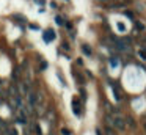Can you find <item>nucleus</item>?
<instances>
[{
    "label": "nucleus",
    "mask_w": 146,
    "mask_h": 135,
    "mask_svg": "<svg viewBox=\"0 0 146 135\" xmlns=\"http://www.w3.org/2000/svg\"><path fill=\"white\" fill-rule=\"evenodd\" d=\"M65 25H66V28H68V30H71V28H72V24H71V22H65Z\"/></svg>",
    "instance_id": "obj_22"
},
{
    "label": "nucleus",
    "mask_w": 146,
    "mask_h": 135,
    "mask_svg": "<svg viewBox=\"0 0 146 135\" xmlns=\"http://www.w3.org/2000/svg\"><path fill=\"white\" fill-rule=\"evenodd\" d=\"M77 65H80V66H82V65H83V60L79 58V60H77Z\"/></svg>",
    "instance_id": "obj_26"
},
{
    "label": "nucleus",
    "mask_w": 146,
    "mask_h": 135,
    "mask_svg": "<svg viewBox=\"0 0 146 135\" xmlns=\"http://www.w3.org/2000/svg\"><path fill=\"white\" fill-rule=\"evenodd\" d=\"M126 127H130V129L137 127V123H135V119L132 118V116H127L126 118Z\"/></svg>",
    "instance_id": "obj_6"
},
{
    "label": "nucleus",
    "mask_w": 146,
    "mask_h": 135,
    "mask_svg": "<svg viewBox=\"0 0 146 135\" xmlns=\"http://www.w3.org/2000/svg\"><path fill=\"white\" fill-rule=\"evenodd\" d=\"M104 132H105V135H116L115 129H113V127H110V126H105V129H104Z\"/></svg>",
    "instance_id": "obj_10"
},
{
    "label": "nucleus",
    "mask_w": 146,
    "mask_h": 135,
    "mask_svg": "<svg viewBox=\"0 0 146 135\" xmlns=\"http://www.w3.org/2000/svg\"><path fill=\"white\" fill-rule=\"evenodd\" d=\"M28 27H30V28H32V30H38V28H39V27H38V25H33V24H30Z\"/></svg>",
    "instance_id": "obj_23"
},
{
    "label": "nucleus",
    "mask_w": 146,
    "mask_h": 135,
    "mask_svg": "<svg viewBox=\"0 0 146 135\" xmlns=\"http://www.w3.org/2000/svg\"><path fill=\"white\" fill-rule=\"evenodd\" d=\"M46 68H47V63H46V61H42V63H41V71H44Z\"/></svg>",
    "instance_id": "obj_21"
},
{
    "label": "nucleus",
    "mask_w": 146,
    "mask_h": 135,
    "mask_svg": "<svg viewBox=\"0 0 146 135\" xmlns=\"http://www.w3.org/2000/svg\"><path fill=\"white\" fill-rule=\"evenodd\" d=\"M143 129H144V130H146V123H144V124H143Z\"/></svg>",
    "instance_id": "obj_28"
},
{
    "label": "nucleus",
    "mask_w": 146,
    "mask_h": 135,
    "mask_svg": "<svg viewBox=\"0 0 146 135\" xmlns=\"http://www.w3.org/2000/svg\"><path fill=\"white\" fill-rule=\"evenodd\" d=\"M55 22H57V25H65V21H63L61 16H55Z\"/></svg>",
    "instance_id": "obj_14"
},
{
    "label": "nucleus",
    "mask_w": 146,
    "mask_h": 135,
    "mask_svg": "<svg viewBox=\"0 0 146 135\" xmlns=\"http://www.w3.org/2000/svg\"><path fill=\"white\" fill-rule=\"evenodd\" d=\"M135 27H137L138 30H144V27H143V25H141V22H138V21L135 22Z\"/></svg>",
    "instance_id": "obj_19"
},
{
    "label": "nucleus",
    "mask_w": 146,
    "mask_h": 135,
    "mask_svg": "<svg viewBox=\"0 0 146 135\" xmlns=\"http://www.w3.org/2000/svg\"><path fill=\"white\" fill-rule=\"evenodd\" d=\"M116 46H118V50L129 52L132 49V42H130V39H127V38H121V39L116 41Z\"/></svg>",
    "instance_id": "obj_2"
},
{
    "label": "nucleus",
    "mask_w": 146,
    "mask_h": 135,
    "mask_svg": "<svg viewBox=\"0 0 146 135\" xmlns=\"http://www.w3.org/2000/svg\"><path fill=\"white\" fill-rule=\"evenodd\" d=\"M112 89H113V94H115V99L118 102L121 101V93H120V88H118V85H113L112 86Z\"/></svg>",
    "instance_id": "obj_8"
},
{
    "label": "nucleus",
    "mask_w": 146,
    "mask_h": 135,
    "mask_svg": "<svg viewBox=\"0 0 146 135\" xmlns=\"http://www.w3.org/2000/svg\"><path fill=\"white\" fill-rule=\"evenodd\" d=\"M27 99H28V104H30V107H35L36 105V102H38V94H36L35 91H28V94H27Z\"/></svg>",
    "instance_id": "obj_4"
},
{
    "label": "nucleus",
    "mask_w": 146,
    "mask_h": 135,
    "mask_svg": "<svg viewBox=\"0 0 146 135\" xmlns=\"http://www.w3.org/2000/svg\"><path fill=\"white\" fill-rule=\"evenodd\" d=\"M35 2H36V3H39V5H41V6H42V5H44V3H46V0H35Z\"/></svg>",
    "instance_id": "obj_25"
},
{
    "label": "nucleus",
    "mask_w": 146,
    "mask_h": 135,
    "mask_svg": "<svg viewBox=\"0 0 146 135\" xmlns=\"http://www.w3.org/2000/svg\"><path fill=\"white\" fill-rule=\"evenodd\" d=\"M110 65H112V68H116V66H118V60L112 58V60H110Z\"/></svg>",
    "instance_id": "obj_18"
},
{
    "label": "nucleus",
    "mask_w": 146,
    "mask_h": 135,
    "mask_svg": "<svg viewBox=\"0 0 146 135\" xmlns=\"http://www.w3.org/2000/svg\"><path fill=\"white\" fill-rule=\"evenodd\" d=\"M57 76H58V79H60V82H61V85H63V86H66V80H65V79H63V77H61V74L58 72Z\"/></svg>",
    "instance_id": "obj_16"
},
{
    "label": "nucleus",
    "mask_w": 146,
    "mask_h": 135,
    "mask_svg": "<svg viewBox=\"0 0 146 135\" xmlns=\"http://www.w3.org/2000/svg\"><path fill=\"white\" fill-rule=\"evenodd\" d=\"M82 52H83L86 57H91V55H93V50H91V47L88 46V44H82Z\"/></svg>",
    "instance_id": "obj_7"
},
{
    "label": "nucleus",
    "mask_w": 146,
    "mask_h": 135,
    "mask_svg": "<svg viewBox=\"0 0 146 135\" xmlns=\"http://www.w3.org/2000/svg\"><path fill=\"white\" fill-rule=\"evenodd\" d=\"M55 32H53L52 28H47V30H44L42 32V39H44V42L46 44H49V42H52L53 39H55Z\"/></svg>",
    "instance_id": "obj_3"
},
{
    "label": "nucleus",
    "mask_w": 146,
    "mask_h": 135,
    "mask_svg": "<svg viewBox=\"0 0 146 135\" xmlns=\"http://www.w3.org/2000/svg\"><path fill=\"white\" fill-rule=\"evenodd\" d=\"M105 123L107 126L116 129V130H126V118L120 113H107L105 115Z\"/></svg>",
    "instance_id": "obj_1"
},
{
    "label": "nucleus",
    "mask_w": 146,
    "mask_h": 135,
    "mask_svg": "<svg viewBox=\"0 0 146 135\" xmlns=\"http://www.w3.org/2000/svg\"><path fill=\"white\" fill-rule=\"evenodd\" d=\"M0 91H2V82H0Z\"/></svg>",
    "instance_id": "obj_29"
},
{
    "label": "nucleus",
    "mask_w": 146,
    "mask_h": 135,
    "mask_svg": "<svg viewBox=\"0 0 146 135\" xmlns=\"http://www.w3.org/2000/svg\"><path fill=\"white\" fill-rule=\"evenodd\" d=\"M126 16H127V17H130V19H134V14H132L130 11H126Z\"/></svg>",
    "instance_id": "obj_24"
},
{
    "label": "nucleus",
    "mask_w": 146,
    "mask_h": 135,
    "mask_svg": "<svg viewBox=\"0 0 146 135\" xmlns=\"http://www.w3.org/2000/svg\"><path fill=\"white\" fill-rule=\"evenodd\" d=\"M13 19L19 21V22H22V24H25V22H27V19H25L24 16H21V14H13Z\"/></svg>",
    "instance_id": "obj_11"
},
{
    "label": "nucleus",
    "mask_w": 146,
    "mask_h": 135,
    "mask_svg": "<svg viewBox=\"0 0 146 135\" xmlns=\"http://www.w3.org/2000/svg\"><path fill=\"white\" fill-rule=\"evenodd\" d=\"M96 135H102V132H101V129H96Z\"/></svg>",
    "instance_id": "obj_27"
},
{
    "label": "nucleus",
    "mask_w": 146,
    "mask_h": 135,
    "mask_svg": "<svg viewBox=\"0 0 146 135\" xmlns=\"http://www.w3.org/2000/svg\"><path fill=\"white\" fill-rule=\"evenodd\" d=\"M35 132H36V135H42V130L39 126H35Z\"/></svg>",
    "instance_id": "obj_17"
},
{
    "label": "nucleus",
    "mask_w": 146,
    "mask_h": 135,
    "mask_svg": "<svg viewBox=\"0 0 146 135\" xmlns=\"http://www.w3.org/2000/svg\"><path fill=\"white\" fill-rule=\"evenodd\" d=\"M74 79L77 80V82H79L80 85H82V83H83V82H85V80H83V77H82V76H80L79 72H76V74H74Z\"/></svg>",
    "instance_id": "obj_12"
},
{
    "label": "nucleus",
    "mask_w": 146,
    "mask_h": 135,
    "mask_svg": "<svg viewBox=\"0 0 146 135\" xmlns=\"http://www.w3.org/2000/svg\"><path fill=\"white\" fill-rule=\"evenodd\" d=\"M61 47L65 49V50H71V49H69V44H68V42H63V44H61Z\"/></svg>",
    "instance_id": "obj_20"
},
{
    "label": "nucleus",
    "mask_w": 146,
    "mask_h": 135,
    "mask_svg": "<svg viewBox=\"0 0 146 135\" xmlns=\"http://www.w3.org/2000/svg\"><path fill=\"white\" fill-rule=\"evenodd\" d=\"M19 76H21V68H19V66H16V69L13 71L11 79H13V80H19Z\"/></svg>",
    "instance_id": "obj_9"
},
{
    "label": "nucleus",
    "mask_w": 146,
    "mask_h": 135,
    "mask_svg": "<svg viewBox=\"0 0 146 135\" xmlns=\"http://www.w3.org/2000/svg\"><path fill=\"white\" fill-rule=\"evenodd\" d=\"M72 110H74V115L76 116H82L80 107H79V102H77V97H74V101H72Z\"/></svg>",
    "instance_id": "obj_5"
},
{
    "label": "nucleus",
    "mask_w": 146,
    "mask_h": 135,
    "mask_svg": "<svg viewBox=\"0 0 146 135\" xmlns=\"http://www.w3.org/2000/svg\"><path fill=\"white\" fill-rule=\"evenodd\" d=\"M66 2H68V0H66Z\"/></svg>",
    "instance_id": "obj_30"
},
{
    "label": "nucleus",
    "mask_w": 146,
    "mask_h": 135,
    "mask_svg": "<svg viewBox=\"0 0 146 135\" xmlns=\"http://www.w3.org/2000/svg\"><path fill=\"white\" fill-rule=\"evenodd\" d=\"M60 132H61V135H72V130H71V129H68V127H63Z\"/></svg>",
    "instance_id": "obj_13"
},
{
    "label": "nucleus",
    "mask_w": 146,
    "mask_h": 135,
    "mask_svg": "<svg viewBox=\"0 0 146 135\" xmlns=\"http://www.w3.org/2000/svg\"><path fill=\"white\" fill-rule=\"evenodd\" d=\"M138 55H140V58H141L143 61H146V49H141V50L138 52Z\"/></svg>",
    "instance_id": "obj_15"
}]
</instances>
